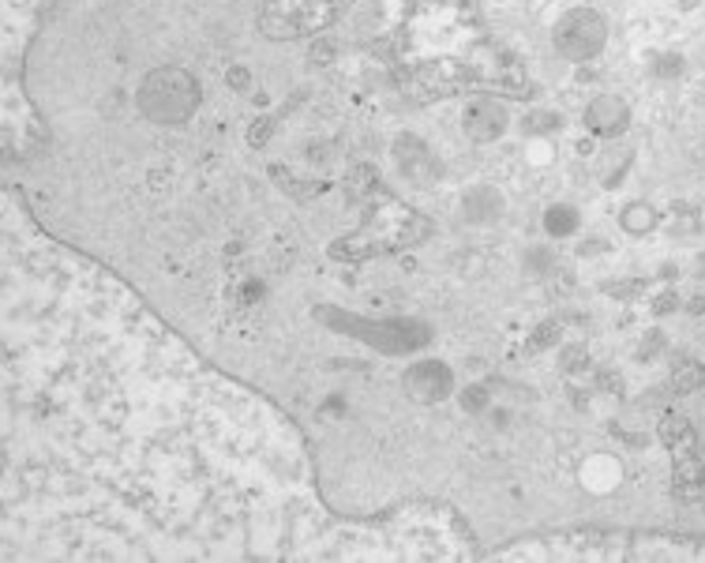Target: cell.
Instances as JSON below:
<instances>
[{
	"instance_id": "1",
	"label": "cell",
	"mask_w": 705,
	"mask_h": 563,
	"mask_svg": "<svg viewBox=\"0 0 705 563\" xmlns=\"http://www.w3.org/2000/svg\"><path fill=\"white\" fill-rule=\"evenodd\" d=\"M136 105L151 125H184L199 110V79L176 65L154 68L139 83Z\"/></svg>"
},
{
	"instance_id": "2",
	"label": "cell",
	"mask_w": 705,
	"mask_h": 563,
	"mask_svg": "<svg viewBox=\"0 0 705 563\" xmlns=\"http://www.w3.org/2000/svg\"><path fill=\"white\" fill-rule=\"evenodd\" d=\"M349 0H263L259 4V31L275 42L312 38L342 20Z\"/></svg>"
},
{
	"instance_id": "3",
	"label": "cell",
	"mask_w": 705,
	"mask_h": 563,
	"mask_svg": "<svg viewBox=\"0 0 705 563\" xmlns=\"http://www.w3.org/2000/svg\"><path fill=\"white\" fill-rule=\"evenodd\" d=\"M552 42L570 65H586V60H593L604 49L608 26L601 20V12H593V8H570V12H563L555 20Z\"/></svg>"
},
{
	"instance_id": "4",
	"label": "cell",
	"mask_w": 705,
	"mask_h": 563,
	"mask_svg": "<svg viewBox=\"0 0 705 563\" xmlns=\"http://www.w3.org/2000/svg\"><path fill=\"white\" fill-rule=\"evenodd\" d=\"M664 439L672 447V459H675V485H680L686 496H698L705 489V455L698 447V436L694 428L686 425L683 417H668L664 421Z\"/></svg>"
},
{
	"instance_id": "5",
	"label": "cell",
	"mask_w": 705,
	"mask_h": 563,
	"mask_svg": "<svg viewBox=\"0 0 705 563\" xmlns=\"http://www.w3.org/2000/svg\"><path fill=\"white\" fill-rule=\"evenodd\" d=\"M402 383L409 391V399L420 402V406H436V402H447L454 394V372L443 360H417L402 376Z\"/></svg>"
},
{
	"instance_id": "6",
	"label": "cell",
	"mask_w": 705,
	"mask_h": 563,
	"mask_svg": "<svg viewBox=\"0 0 705 563\" xmlns=\"http://www.w3.org/2000/svg\"><path fill=\"white\" fill-rule=\"evenodd\" d=\"M394 162H398L402 177H409L413 184H420V188H428V184L439 181V173H443V165H439V158L431 154V147L420 136H413V131H402V136L394 139Z\"/></svg>"
},
{
	"instance_id": "7",
	"label": "cell",
	"mask_w": 705,
	"mask_h": 563,
	"mask_svg": "<svg viewBox=\"0 0 705 563\" xmlns=\"http://www.w3.org/2000/svg\"><path fill=\"white\" fill-rule=\"evenodd\" d=\"M507 120H510L507 105L499 99H492V94H481V99L465 102V110H462V128L473 143H496V139L507 131Z\"/></svg>"
},
{
	"instance_id": "8",
	"label": "cell",
	"mask_w": 705,
	"mask_h": 563,
	"mask_svg": "<svg viewBox=\"0 0 705 563\" xmlns=\"http://www.w3.org/2000/svg\"><path fill=\"white\" fill-rule=\"evenodd\" d=\"M631 125V105L620 99V94H597L593 102L586 105V128L597 131V136L612 139L620 131H627Z\"/></svg>"
},
{
	"instance_id": "9",
	"label": "cell",
	"mask_w": 705,
	"mask_h": 563,
	"mask_svg": "<svg viewBox=\"0 0 705 563\" xmlns=\"http://www.w3.org/2000/svg\"><path fill=\"white\" fill-rule=\"evenodd\" d=\"M462 215H465V222H473V226L499 222V218H504V196H499V188H492V184H473V188L462 196Z\"/></svg>"
},
{
	"instance_id": "10",
	"label": "cell",
	"mask_w": 705,
	"mask_h": 563,
	"mask_svg": "<svg viewBox=\"0 0 705 563\" xmlns=\"http://www.w3.org/2000/svg\"><path fill=\"white\" fill-rule=\"evenodd\" d=\"M544 230H548L552 237H570L578 230V210L570 204L548 207V215H544Z\"/></svg>"
},
{
	"instance_id": "11",
	"label": "cell",
	"mask_w": 705,
	"mask_h": 563,
	"mask_svg": "<svg viewBox=\"0 0 705 563\" xmlns=\"http://www.w3.org/2000/svg\"><path fill=\"white\" fill-rule=\"evenodd\" d=\"M620 222H623V230H627V233H649V230H654V222H657V215H654V207L634 204V207L623 210Z\"/></svg>"
},
{
	"instance_id": "12",
	"label": "cell",
	"mask_w": 705,
	"mask_h": 563,
	"mask_svg": "<svg viewBox=\"0 0 705 563\" xmlns=\"http://www.w3.org/2000/svg\"><path fill=\"white\" fill-rule=\"evenodd\" d=\"M672 383H675V391H680V394L698 391V387L705 383V368L694 365V360H680V368H675Z\"/></svg>"
},
{
	"instance_id": "13",
	"label": "cell",
	"mask_w": 705,
	"mask_h": 563,
	"mask_svg": "<svg viewBox=\"0 0 705 563\" xmlns=\"http://www.w3.org/2000/svg\"><path fill=\"white\" fill-rule=\"evenodd\" d=\"M559 125H563V117H559V113H548V110H536V113H529V117H525V131H533V136L555 131Z\"/></svg>"
},
{
	"instance_id": "14",
	"label": "cell",
	"mask_w": 705,
	"mask_h": 563,
	"mask_svg": "<svg viewBox=\"0 0 705 563\" xmlns=\"http://www.w3.org/2000/svg\"><path fill=\"white\" fill-rule=\"evenodd\" d=\"M484 406H488V391H484L481 383L465 387V391H462V410H465V413H477V410H484Z\"/></svg>"
},
{
	"instance_id": "15",
	"label": "cell",
	"mask_w": 705,
	"mask_h": 563,
	"mask_svg": "<svg viewBox=\"0 0 705 563\" xmlns=\"http://www.w3.org/2000/svg\"><path fill=\"white\" fill-rule=\"evenodd\" d=\"M525 267L533 271V275H548V271H552V252L548 249L525 252Z\"/></svg>"
},
{
	"instance_id": "16",
	"label": "cell",
	"mask_w": 705,
	"mask_h": 563,
	"mask_svg": "<svg viewBox=\"0 0 705 563\" xmlns=\"http://www.w3.org/2000/svg\"><path fill=\"white\" fill-rule=\"evenodd\" d=\"M270 128H275V125H270V117H263V125H252L249 143H252V147H263V143L270 139Z\"/></svg>"
},
{
	"instance_id": "17",
	"label": "cell",
	"mask_w": 705,
	"mask_h": 563,
	"mask_svg": "<svg viewBox=\"0 0 705 563\" xmlns=\"http://www.w3.org/2000/svg\"><path fill=\"white\" fill-rule=\"evenodd\" d=\"M552 342H559V328H555V323H544L541 334L533 338V349H544V346H552Z\"/></svg>"
},
{
	"instance_id": "18",
	"label": "cell",
	"mask_w": 705,
	"mask_h": 563,
	"mask_svg": "<svg viewBox=\"0 0 705 563\" xmlns=\"http://www.w3.org/2000/svg\"><path fill=\"white\" fill-rule=\"evenodd\" d=\"M563 357H567V360H563V368H567V372H578V368L586 365V349H581V346H570Z\"/></svg>"
},
{
	"instance_id": "19",
	"label": "cell",
	"mask_w": 705,
	"mask_h": 563,
	"mask_svg": "<svg viewBox=\"0 0 705 563\" xmlns=\"http://www.w3.org/2000/svg\"><path fill=\"white\" fill-rule=\"evenodd\" d=\"M229 83L244 87V83H249V72H241V68H236V72H229Z\"/></svg>"
}]
</instances>
